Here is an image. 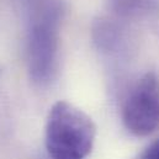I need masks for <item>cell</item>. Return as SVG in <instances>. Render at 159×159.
<instances>
[{
	"mask_svg": "<svg viewBox=\"0 0 159 159\" xmlns=\"http://www.w3.org/2000/svg\"><path fill=\"white\" fill-rule=\"evenodd\" d=\"M122 121L129 133L146 137L159 128V77L147 72L129 89L122 106Z\"/></svg>",
	"mask_w": 159,
	"mask_h": 159,
	"instance_id": "obj_3",
	"label": "cell"
},
{
	"mask_svg": "<svg viewBox=\"0 0 159 159\" xmlns=\"http://www.w3.org/2000/svg\"><path fill=\"white\" fill-rule=\"evenodd\" d=\"M96 126L68 101L56 102L46 122V148L52 159H84L93 149Z\"/></svg>",
	"mask_w": 159,
	"mask_h": 159,
	"instance_id": "obj_1",
	"label": "cell"
},
{
	"mask_svg": "<svg viewBox=\"0 0 159 159\" xmlns=\"http://www.w3.org/2000/svg\"><path fill=\"white\" fill-rule=\"evenodd\" d=\"M136 159H159V138L142 151Z\"/></svg>",
	"mask_w": 159,
	"mask_h": 159,
	"instance_id": "obj_5",
	"label": "cell"
},
{
	"mask_svg": "<svg viewBox=\"0 0 159 159\" xmlns=\"http://www.w3.org/2000/svg\"><path fill=\"white\" fill-rule=\"evenodd\" d=\"M63 15L58 0H41L31 11L27 62L30 77L43 85L53 78L58 56V32Z\"/></svg>",
	"mask_w": 159,
	"mask_h": 159,
	"instance_id": "obj_2",
	"label": "cell"
},
{
	"mask_svg": "<svg viewBox=\"0 0 159 159\" xmlns=\"http://www.w3.org/2000/svg\"><path fill=\"white\" fill-rule=\"evenodd\" d=\"M111 7L122 15L132 14L143 7L146 0H110Z\"/></svg>",
	"mask_w": 159,
	"mask_h": 159,
	"instance_id": "obj_4",
	"label": "cell"
}]
</instances>
